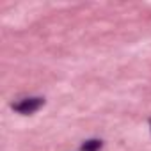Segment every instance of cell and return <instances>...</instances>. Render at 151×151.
Here are the masks:
<instances>
[{"mask_svg": "<svg viewBox=\"0 0 151 151\" xmlns=\"http://www.w3.org/2000/svg\"><path fill=\"white\" fill-rule=\"evenodd\" d=\"M43 103H45L43 98H25V100L14 103L13 109H14L16 112H20V114H32V112H36Z\"/></svg>", "mask_w": 151, "mask_h": 151, "instance_id": "cell-1", "label": "cell"}, {"mask_svg": "<svg viewBox=\"0 0 151 151\" xmlns=\"http://www.w3.org/2000/svg\"><path fill=\"white\" fill-rule=\"evenodd\" d=\"M101 149V140H87L82 146V151H100Z\"/></svg>", "mask_w": 151, "mask_h": 151, "instance_id": "cell-2", "label": "cell"}]
</instances>
